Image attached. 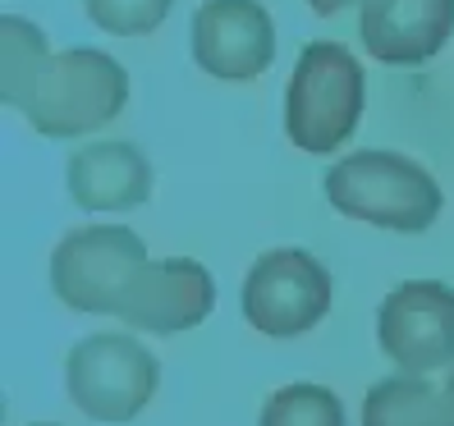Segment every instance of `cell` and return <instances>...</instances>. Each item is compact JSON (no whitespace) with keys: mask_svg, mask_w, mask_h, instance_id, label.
<instances>
[{"mask_svg":"<svg viewBox=\"0 0 454 426\" xmlns=\"http://www.w3.org/2000/svg\"><path fill=\"white\" fill-rule=\"evenodd\" d=\"M262 426H344V408L326 385H285L266 399Z\"/></svg>","mask_w":454,"mask_h":426,"instance_id":"cell-14","label":"cell"},{"mask_svg":"<svg viewBox=\"0 0 454 426\" xmlns=\"http://www.w3.org/2000/svg\"><path fill=\"white\" fill-rule=\"evenodd\" d=\"M363 426H454L445 394L413 371L386 376L363 399Z\"/></svg>","mask_w":454,"mask_h":426,"instance_id":"cell-12","label":"cell"},{"mask_svg":"<svg viewBox=\"0 0 454 426\" xmlns=\"http://www.w3.org/2000/svg\"><path fill=\"white\" fill-rule=\"evenodd\" d=\"M363 46L381 65H422L454 33V0H363Z\"/></svg>","mask_w":454,"mask_h":426,"instance_id":"cell-10","label":"cell"},{"mask_svg":"<svg viewBox=\"0 0 454 426\" xmlns=\"http://www.w3.org/2000/svg\"><path fill=\"white\" fill-rule=\"evenodd\" d=\"M326 198L340 216L395 229V234H422L441 216V183L418 161L399 151H354L326 170Z\"/></svg>","mask_w":454,"mask_h":426,"instance_id":"cell-1","label":"cell"},{"mask_svg":"<svg viewBox=\"0 0 454 426\" xmlns=\"http://www.w3.org/2000/svg\"><path fill=\"white\" fill-rule=\"evenodd\" d=\"M124 101H129L124 65L97 46H74L51 56L23 120L42 138H78V133L111 124L124 111Z\"/></svg>","mask_w":454,"mask_h":426,"instance_id":"cell-3","label":"cell"},{"mask_svg":"<svg viewBox=\"0 0 454 426\" xmlns=\"http://www.w3.org/2000/svg\"><path fill=\"white\" fill-rule=\"evenodd\" d=\"M175 0H83L88 19L101 33L115 37H143L152 28H161Z\"/></svg>","mask_w":454,"mask_h":426,"instance_id":"cell-15","label":"cell"},{"mask_svg":"<svg viewBox=\"0 0 454 426\" xmlns=\"http://www.w3.org/2000/svg\"><path fill=\"white\" fill-rule=\"evenodd\" d=\"M335 284L331 271L303 248H276L253 261L244 280V316L248 326L271 335V339H294L308 335L322 316L331 312Z\"/></svg>","mask_w":454,"mask_h":426,"instance_id":"cell-6","label":"cell"},{"mask_svg":"<svg viewBox=\"0 0 454 426\" xmlns=\"http://www.w3.org/2000/svg\"><path fill=\"white\" fill-rule=\"evenodd\" d=\"M445 404H450V417H454V371H450V381H445Z\"/></svg>","mask_w":454,"mask_h":426,"instance_id":"cell-17","label":"cell"},{"mask_svg":"<svg viewBox=\"0 0 454 426\" xmlns=\"http://www.w3.org/2000/svg\"><path fill=\"white\" fill-rule=\"evenodd\" d=\"M147 248L129 225H88L60 238L51 252V289L74 312H120L133 275L143 271Z\"/></svg>","mask_w":454,"mask_h":426,"instance_id":"cell-5","label":"cell"},{"mask_svg":"<svg viewBox=\"0 0 454 426\" xmlns=\"http://www.w3.org/2000/svg\"><path fill=\"white\" fill-rule=\"evenodd\" d=\"M308 5L322 14V19H331V14H340V10H349V5H363V0H308Z\"/></svg>","mask_w":454,"mask_h":426,"instance_id":"cell-16","label":"cell"},{"mask_svg":"<svg viewBox=\"0 0 454 426\" xmlns=\"http://www.w3.org/2000/svg\"><path fill=\"white\" fill-rule=\"evenodd\" d=\"M363 65L340 42L303 46L285 88V133L308 156H326L349 143L363 120Z\"/></svg>","mask_w":454,"mask_h":426,"instance_id":"cell-2","label":"cell"},{"mask_svg":"<svg viewBox=\"0 0 454 426\" xmlns=\"http://www.w3.org/2000/svg\"><path fill=\"white\" fill-rule=\"evenodd\" d=\"M211 307H216V280L207 275V266L189 257H170V261H143V271L133 275L115 316L133 330L179 335L202 326Z\"/></svg>","mask_w":454,"mask_h":426,"instance_id":"cell-9","label":"cell"},{"mask_svg":"<svg viewBox=\"0 0 454 426\" xmlns=\"http://www.w3.org/2000/svg\"><path fill=\"white\" fill-rule=\"evenodd\" d=\"M69 399L92 422H133L161 385V362L133 335H88L65 358Z\"/></svg>","mask_w":454,"mask_h":426,"instance_id":"cell-4","label":"cell"},{"mask_svg":"<svg viewBox=\"0 0 454 426\" xmlns=\"http://www.w3.org/2000/svg\"><path fill=\"white\" fill-rule=\"evenodd\" d=\"M46 65H51L46 33L37 28V23L10 14L5 23H0V97H5L14 111H28Z\"/></svg>","mask_w":454,"mask_h":426,"instance_id":"cell-13","label":"cell"},{"mask_svg":"<svg viewBox=\"0 0 454 426\" xmlns=\"http://www.w3.org/2000/svg\"><path fill=\"white\" fill-rule=\"evenodd\" d=\"M33 426H60V422H33Z\"/></svg>","mask_w":454,"mask_h":426,"instance_id":"cell-18","label":"cell"},{"mask_svg":"<svg viewBox=\"0 0 454 426\" xmlns=\"http://www.w3.org/2000/svg\"><path fill=\"white\" fill-rule=\"evenodd\" d=\"M69 198L83 211H133L152 198V161L133 143L78 147L65 166Z\"/></svg>","mask_w":454,"mask_h":426,"instance_id":"cell-11","label":"cell"},{"mask_svg":"<svg viewBox=\"0 0 454 426\" xmlns=\"http://www.w3.org/2000/svg\"><path fill=\"white\" fill-rule=\"evenodd\" d=\"M193 60L221 83H248L276 60V23L257 0H207L193 14Z\"/></svg>","mask_w":454,"mask_h":426,"instance_id":"cell-8","label":"cell"},{"mask_svg":"<svg viewBox=\"0 0 454 426\" xmlns=\"http://www.w3.org/2000/svg\"><path fill=\"white\" fill-rule=\"evenodd\" d=\"M381 353L399 367L427 376L454 362V289L441 280H409L386 294L377 312Z\"/></svg>","mask_w":454,"mask_h":426,"instance_id":"cell-7","label":"cell"}]
</instances>
